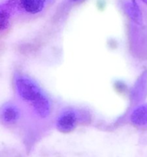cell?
I'll list each match as a JSON object with an SVG mask.
<instances>
[{"instance_id":"6da1fadb","label":"cell","mask_w":147,"mask_h":157,"mask_svg":"<svg viewBox=\"0 0 147 157\" xmlns=\"http://www.w3.org/2000/svg\"><path fill=\"white\" fill-rule=\"evenodd\" d=\"M12 89L15 99L23 107L28 106L45 92L36 80L21 71L14 74Z\"/></svg>"},{"instance_id":"7a4b0ae2","label":"cell","mask_w":147,"mask_h":157,"mask_svg":"<svg viewBox=\"0 0 147 157\" xmlns=\"http://www.w3.org/2000/svg\"><path fill=\"white\" fill-rule=\"evenodd\" d=\"M0 121L6 129L20 134H27L28 117L24 107L15 99L6 101L0 109Z\"/></svg>"},{"instance_id":"3957f363","label":"cell","mask_w":147,"mask_h":157,"mask_svg":"<svg viewBox=\"0 0 147 157\" xmlns=\"http://www.w3.org/2000/svg\"><path fill=\"white\" fill-rule=\"evenodd\" d=\"M90 114L84 109L67 106L56 112L53 125L55 130L63 134L74 131L82 124L89 123Z\"/></svg>"},{"instance_id":"277c9868","label":"cell","mask_w":147,"mask_h":157,"mask_svg":"<svg viewBox=\"0 0 147 157\" xmlns=\"http://www.w3.org/2000/svg\"><path fill=\"white\" fill-rule=\"evenodd\" d=\"M56 0H17L15 19L32 21L43 16L54 6Z\"/></svg>"},{"instance_id":"5b68a950","label":"cell","mask_w":147,"mask_h":157,"mask_svg":"<svg viewBox=\"0 0 147 157\" xmlns=\"http://www.w3.org/2000/svg\"><path fill=\"white\" fill-rule=\"evenodd\" d=\"M119 6L130 24L142 26L145 22L143 12L138 0H119Z\"/></svg>"},{"instance_id":"8992f818","label":"cell","mask_w":147,"mask_h":157,"mask_svg":"<svg viewBox=\"0 0 147 157\" xmlns=\"http://www.w3.org/2000/svg\"><path fill=\"white\" fill-rule=\"evenodd\" d=\"M127 121L134 128H146L147 103H141L134 106L128 113Z\"/></svg>"},{"instance_id":"52a82bcc","label":"cell","mask_w":147,"mask_h":157,"mask_svg":"<svg viewBox=\"0 0 147 157\" xmlns=\"http://www.w3.org/2000/svg\"><path fill=\"white\" fill-rule=\"evenodd\" d=\"M147 93V71H144L138 80L136 86L133 90V100L134 101V106L143 103Z\"/></svg>"},{"instance_id":"ba28073f","label":"cell","mask_w":147,"mask_h":157,"mask_svg":"<svg viewBox=\"0 0 147 157\" xmlns=\"http://www.w3.org/2000/svg\"><path fill=\"white\" fill-rule=\"evenodd\" d=\"M85 1L86 0H64L61 3V8L58 10V15H61V13L66 14V12L70 10L72 8L79 6Z\"/></svg>"},{"instance_id":"9c48e42d","label":"cell","mask_w":147,"mask_h":157,"mask_svg":"<svg viewBox=\"0 0 147 157\" xmlns=\"http://www.w3.org/2000/svg\"><path fill=\"white\" fill-rule=\"evenodd\" d=\"M139 1H140L141 2H142V4H143L144 6L147 8V0H139Z\"/></svg>"}]
</instances>
